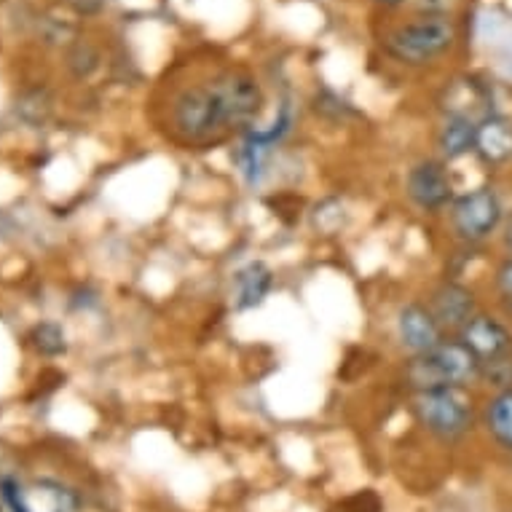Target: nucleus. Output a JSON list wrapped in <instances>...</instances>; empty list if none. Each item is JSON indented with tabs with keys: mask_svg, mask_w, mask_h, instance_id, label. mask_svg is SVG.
I'll return each instance as SVG.
<instances>
[{
	"mask_svg": "<svg viewBox=\"0 0 512 512\" xmlns=\"http://www.w3.org/2000/svg\"><path fill=\"white\" fill-rule=\"evenodd\" d=\"M483 362L467 349L456 336H445L435 349L405 357L400 378L408 392L429 389H470L480 384Z\"/></svg>",
	"mask_w": 512,
	"mask_h": 512,
	"instance_id": "f257e3e1",
	"label": "nucleus"
},
{
	"mask_svg": "<svg viewBox=\"0 0 512 512\" xmlns=\"http://www.w3.org/2000/svg\"><path fill=\"white\" fill-rule=\"evenodd\" d=\"M405 199L424 215H437L448 210L456 199V183L451 175V164L440 156L413 161L405 172Z\"/></svg>",
	"mask_w": 512,
	"mask_h": 512,
	"instance_id": "0eeeda50",
	"label": "nucleus"
},
{
	"mask_svg": "<svg viewBox=\"0 0 512 512\" xmlns=\"http://www.w3.org/2000/svg\"><path fill=\"white\" fill-rule=\"evenodd\" d=\"M169 124L180 140L191 145L215 143L223 135H231L226 105L218 89V73L177 89L169 102Z\"/></svg>",
	"mask_w": 512,
	"mask_h": 512,
	"instance_id": "7ed1b4c3",
	"label": "nucleus"
},
{
	"mask_svg": "<svg viewBox=\"0 0 512 512\" xmlns=\"http://www.w3.org/2000/svg\"><path fill=\"white\" fill-rule=\"evenodd\" d=\"M475 137H478V121L475 118L464 116V113H448L443 118V124L437 126V156L445 164L475 156Z\"/></svg>",
	"mask_w": 512,
	"mask_h": 512,
	"instance_id": "ddd939ff",
	"label": "nucleus"
},
{
	"mask_svg": "<svg viewBox=\"0 0 512 512\" xmlns=\"http://www.w3.org/2000/svg\"><path fill=\"white\" fill-rule=\"evenodd\" d=\"M456 338H459L483 365H486V362L507 360V357H512L510 325H507L504 319L494 317V314H486V311H478V314L456 333Z\"/></svg>",
	"mask_w": 512,
	"mask_h": 512,
	"instance_id": "1a4fd4ad",
	"label": "nucleus"
},
{
	"mask_svg": "<svg viewBox=\"0 0 512 512\" xmlns=\"http://www.w3.org/2000/svg\"><path fill=\"white\" fill-rule=\"evenodd\" d=\"M483 427L502 451L512 454V387L499 389L483 403Z\"/></svg>",
	"mask_w": 512,
	"mask_h": 512,
	"instance_id": "2eb2a0df",
	"label": "nucleus"
},
{
	"mask_svg": "<svg viewBox=\"0 0 512 512\" xmlns=\"http://www.w3.org/2000/svg\"><path fill=\"white\" fill-rule=\"evenodd\" d=\"M499 231H502L504 252H507V255L512 258V212H510V215H504V223H502V228H499Z\"/></svg>",
	"mask_w": 512,
	"mask_h": 512,
	"instance_id": "a211bd4d",
	"label": "nucleus"
},
{
	"mask_svg": "<svg viewBox=\"0 0 512 512\" xmlns=\"http://www.w3.org/2000/svg\"><path fill=\"white\" fill-rule=\"evenodd\" d=\"M494 293L502 303V309L512 317V258H502L494 269Z\"/></svg>",
	"mask_w": 512,
	"mask_h": 512,
	"instance_id": "f3484780",
	"label": "nucleus"
},
{
	"mask_svg": "<svg viewBox=\"0 0 512 512\" xmlns=\"http://www.w3.org/2000/svg\"><path fill=\"white\" fill-rule=\"evenodd\" d=\"M33 346L46 357H59L68 349V338H65V330L59 328L57 322H41L38 328L33 330Z\"/></svg>",
	"mask_w": 512,
	"mask_h": 512,
	"instance_id": "dca6fc26",
	"label": "nucleus"
},
{
	"mask_svg": "<svg viewBox=\"0 0 512 512\" xmlns=\"http://www.w3.org/2000/svg\"><path fill=\"white\" fill-rule=\"evenodd\" d=\"M378 6H384V9H400L405 0H376Z\"/></svg>",
	"mask_w": 512,
	"mask_h": 512,
	"instance_id": "6ab92c4d",
	"label": "nucleus"
},
{
	"mask_svg": "<svg viewBox=\"0 0 512 512\" xmlns=\"http://www.w3.org/2000/svg\"><path fill=\"white\" fill-rule=\"evenodd\" d=\"M427 306L440 322V328L445 333L456 336L459 330L478 314V295L470 285H464L459 279L445 277L440 285L432 287V293L427 298Z\"/></svg>",
	"mask_w": 512,
	"mask_h": 512,
	"instance_id": "9d476101",
	"label": "nucleus"
},
{
	"mask_svg": "<svg viewBox=\"0 0 512 512\" xmlns=\"http://www.w3.org/2000/svg\"><path fill=\"white\" fill-rule=\"evenodd\" d=\"M459 30L448 14L424 11L397 22L384 35V54L403 68H429L456 46Z\"/></svg>",
	"mask_w": 512,
	"mask_h": 512,
	"instance_id": "f03ea898",
	"label": "nucleus"
},
{
	"mask_svg": "<svg viewBox=\"0 0 512 512\" xmlns=\"http://www.w3.org/2000/svg\"><path fill=\"white\" fill-rule=\"evenodd\" d=\"M475 156L486 167H507L512 164V118L499 113H486L478 118Z\"/></svg>",
	"mask_w": 512,
	"mask_h": 512,
	"instance_id": "f8f14e48",
	"label": "nucleus"
},
{
	"mask_svg": "<svg viewBox=\"0 0 512 512\" xmlns=\"http://www.w3.org/2000/svg\"><path fill=\"white\" fill-rule=\"evenodd\" d=\"M448 336L427 301H405L395 314V338L405 357L435 349Z\"/></svg>",
	"mask_w": 512,
	"mask_h": 512,
	"instance_id": "6e6552de",
	"label": "nucleus"
},
{
	"mask_svg": "<svg viewBox=\"0 0 512 512\" xmlns=\"http://www.w3.org/2000/svg\"><path fill=\"white\" fill-rule=\"evenodd\" d=\"M271 287H274V271L263 261L244 263L236 269L231 282V306L236 311H252L266 303Z\"/></svg>",
	"mask_w": 512,
	"mask_h": 512,
	"instance_id": "4468645a",
	"label": "nucleus"
},
{
	"mask_svg": "<svg viewBox=\"0 0 512 512\" xmlns=\"http://www.w3.org/2000/svg\"><path fill=\"white\" fill-rule=\"evenodd\" d=\"M411 416L427 435L440 443H459L470 435L478 411L470 389H429V392H413Z\"/></svg>",
	"mask_w": 512,
	"mask_h": 512,
	"instance_id": "20e7f679",
	"label": "nucleus"
},
{
	"mask_svg": "<svg viewBox=\"0 0 512 512\" xmlns=\"http://www.w3.org/2000/svg\"><path fill=\"white\" fill-rule=\"evenodd\" d=\"M504 215V202L494 185H478L472 191L456 194L454 204L448 207L451 231L467 247L488 242L502 228Z\"/></svg>",
	"mask_w": 512,
	"mask_h": 512,
	"instance_id": "423d86ee",
	"label": "nucleus"
},
{
	"mask_svg": "<svg viewBox=\"0 0 512 512\" xmlns=\"http://www.w3.org/2000/svg\"><path fill=\"white\" fill-rule=\"evenodd\" d=\"M14 512H76L78 496L54 480H35L30 486L6 491Z\"/></svg>",
	"mask_w": 512,
	"mask_h": 512,
	"instance_id": "9b49d317",
	"label": "nucleus"
},
{
	"mask_svg": "<svg viewBox=\"0 0 512 512\" xmlns=\"http://www.w3.org/2000/svg\"><path fill=\"white\" fill-rule=\"evenodd\" d=\"M295 126V113L290 102H282L279 110L271 118V124L261 126L255 124L247 129L244 135H239V145L234 151V164L239 177L244 180L247 188H258V185L269 177V167L274 161V153L279 151V145L285 143Z\"/></svg>",
	"mask_w": 512,
	"mask_h": 512,
	"instance_id": "39448f33",
	"label": "nucleus"
}]
</instances>
